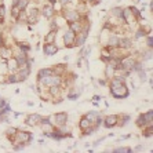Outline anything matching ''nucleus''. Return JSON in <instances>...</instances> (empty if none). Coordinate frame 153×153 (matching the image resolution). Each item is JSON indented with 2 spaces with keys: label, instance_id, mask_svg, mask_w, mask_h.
Segmentation results:
<instances>
[{
  "label": "nucleus",
  "instance_id": "a211bd4d",
  "mask_svg": "<svg viewBox=\"0 0 153 153\" xmlns=\"http://www.w3.org/2000/svg\"><path fill=\"white\" fill-rule=\"evenodd\" d=\"M88 126H90V121H88V119H87V117H84V119H81V121H80V127H81V128H87Z\"/></svg>",
  "mask_w": 153,
  "mask_h": 153
},
{
  "label": "nucleus",
  "instance_id": "2f4dec72",
  "mask_svg": "<svg viewBox=\"0 0 153 153\" xmlns=\"http://www.w3.org/2000/svg\"><path fill=\"white\" fill-rule=\"evenodd\" d=\"M142 35H145V33H142V32H141V30H139V32H138V35H137V37H141V36H142Z\"/></svg>",
  "mask_w": 153,
  "mask_h": 153
},
{
  "label": "nucleus",
  "instance_id": "39448f33",
  "mask_svg": "<svg viewBox=\"0 0 153 153\" xmlns=\"http://www.w3.org/2000/svg\"><path fill=\"white\" fill-rule=\"evenodd\" d=\"M18 138L22 144H26V142H29L30 139H32V135L26 131H21V132H18Z\"/></svg>",
  "mask_w": 153,
  "mask_h": 153
},
{
  "label": "nucleus",
  "instance_id": "ddd939ff",
  "mask_svg": "<svg viewBox=\"0 0 153 153\" xmlns=\"http://www.w3.org/2000/svg\"><path fill=\"white\" fill-rule=\"evenodd\" d=\"M152 116H153V112H152V110H149V112H148V113H145V114H144L145 123H149V124H152Z\"/></svg>",
  "mask_w": 153,
  "mask_h": 153
},
{
  "label": "nucleus",
  "instance_id": "1a4fd4ad",
  "mask_svg": "<svg viewBox=\"0 0 153 153\" xmlns=\"http://www.w3.org/2000/svg\"><path fill=\"white\" fill-rule=\"evenodd\" d=\"M65 18L69 19L70 22H73V21H77L79 15H77V12H76V11H66L65 12Z\"/></svg>",
  "mask_w": 153,
  "mask_h": 153
},
{
  "label": "nucleus",
  "instance_id": "9b49d317",
  "mask_svg": "<svg viewBox=\"0 0 153 153\" xmlns=\"http://www.w3.org/2000/svg\"><path fill=\"white\" fill-rule=\"evenodd\" d=\"M117 46H120V47H124V48H128L130 46H131V42H130L128 39H119V44Z\"/></svg>",
  "mask_w": 153,
  "mask_h": 153
},
{
  "label": "nucleus",
  "instance_id": "7ed1b4c3",
  "mask_svg": "<svg viewBox=\"0 0 153 153\" xmlns=\"http://www.w3.org/2000/svg\"><path fill=\"white\" fill-rule=\"evenodd\" d=\"M57 51H58V47H57L55 44H52V43H47V44L44 46V52H46V55H54Z\"/></svg>",
  "mask_w": 153,
  "mask_h": 153
},
{
  "label": "nucleus",
  "instance_id": "f03ea898",
  "mask_svg": "<svg viewBox=\"0 0 153 153\" xmlns=\"http://www.w3.org/2000/svg\"><path fill=\"white\" fill-rule=\"evenodd\" d=\"M40 81L44 84H48V86H58L61 83V79L58 76L48 75V76H44V77H40Z\"/></svg>",
  "mask_w": 153,
  "mask_h": 153
},
{
  "label": "nucleus",
  "instance_id": "6ab92c4d",
  "mask_svg": "<svg viewBox=\"0 0 153 153\" xmlns=\"http://www.w3.org/2000/svg\"><path fill=\"white\" fill-rule=\"evenodd\" d=\"M55 36H57V33H55L54 30H52V32H50V35H48V36L46 37V42H47V43H51L52 40L55 39Z\"/></svg>",
  "mask_w": 153,
  "mask_h": 153
},
{
  "label": "nucleus",
  "instance_id": "a878e982",
  "mask_svg": "<svg viewBox=\"0 0 153 153\" xmlns=\"http://www.w3.org/2000/svg\"><path fill=\"white\" fill-rule=\"evenodd\" d=\"M19 47H21V48H22V50H24V51H28V50H29V48H30L29 46L26 44V43H24V44H21V46H19Z\"/></svg>",
  "mask_w": 153,
  "mask_h": 153
},
{
  "label": "nucleus",
  "instance_id": "dca6fc26",
  "mask_svg": "<svg viewBox=\"0 0 153 153\" xmlns=\"http://www.w3.org/2000/svg\"><path fill=\"white\" fill-rule=\"evenodd\" d=\"M48 75H52V70L51 69H42L39 72V77H44V76H48Z\"/></svg>",
  "mask_w": 153,
  "mask_h": 153
},
{
  "label": "nucleus",
  "instance_id": "b1692460",
  "mask_svg": "<svg viewBox=\"0 0 153 153\" xmlns=\"http://www.w3.org/2000/svg\"><path fill=\"white\" fill-rule=\"evenodd\" d=\"M90 50H91L90 47H86V48L83 50V52H81V55H83V57H87V55L90 54Z\"/></svg>",
  "mask_w": 153,
  "mask_h": 153
},
{
  "label": "nucleus",
  "instance_id": "bb28decb",
  "mask_svg": "<svg viewBox=\"0 0 153 153\" xmlns=\"http://www.w3.org/2000/svg\"><path fill=\"white\" fill-rule=\"evenodd\" d=\"M18 7H14V10H12V15H14V17H17V15H18Z\"/></svg>",
  "mask_w": 153,
  "mask_h": 153
},
{
  "label": "nucleus",
  "instance_id": "4be33fe9",
  "mask_svg": "<svg viewBox=\"0 0 153 153\" xmlns=\"http://www.w3.org/2000/svg\"><path fill=\"white\" fill-rule=\"evenodd\" d=\"M113 14H114V15H117V17H120V18H121L123 10H120V8H113Z\"/></svg>",
  "mask_w": 153,
  "mask_h": 153
},
{
  "label": "nucleus",
  "instance_id": "0eeeda50",
  "mask_svg": "<svg viewBox=\"0 0 153 153\" xmlns=\"http://www.w3.org/2000/svg\"><path fill=\"white\" fill-rule=\"evenodd\" d=\"M117 124V116L112 114V116H108L105 119V127H113Z\"/></svg>",
  "mask_w": 153,
  "mask_h": 153
},
{
  "label": "nucleus",
  "instance_id": "412c9836",
  "mask_svg": "<svg viewBox=\"0 0 153 153\" xmlns=\"http://www.w3.org/2000/svg\"><path fill=\"white\" fill-rule=\"evenodd\" d=\"M17 3H18V8H25L28 4V0H18Z\"/></svg>",
  "mask_w": 153,
  "mask_h": 153
},
{
  "label": "nucleus",
  "instance_id": "f3484780",
  "mask_svg": "<svg viewBox=\"0 0 153 153\" xmlns=\"http://www.w3.org/2000/svg\"><path fill=\"white\" fill-rule=\"evenodd\" d=\"M117 44H119V37H116V36L109 37V47L110 46H117Z\"/></svg>",
  "mask_w": 153,
  "mask_h": 153
},
{
  "label": "nucleus",
  "instance_id": "473e14b6",
  "mask_svg": "<svg viewBox=\"0 0 153 153\" xmlns=\"http://www.w3.org/2000/svg\"><path fill=\"white\" fill-rule=\"evenodd\" d=\"M142 149H144V148H142V146H138V148H137V149H135V150H137V152H139V150H142Z\"/></svg>",
  "mask_w": 153,
  "mask_h": 153
},
{
  "label": "nucleus",
  "instance_id": "4468645a",
  "mask_svg": "<svg viewBox=\"0 0 153 153\" xmlns=\"http://www.w3.org/2000/svg\"><path fill=\"white\" fill-rule=\"evenodd\" d=\"M0 52H1V57L3 58H10L11 57V50H8V48H1Z\"/></svg>",
  "mask_w": 153,
  "mask_h": 153
},
{
  "label": "nucleus",
  "instance_id": "f8f14e48",
  "mask_svg": "<svg viewBox=\"0 0 153 153\" xmlns=\"http://www.w3.org/2000/svg\"><path fill=\"white\" fill-rule=\"evenodd\" d=\"M18 61H17V58H11V59L8 61V68L10 69H17L18 68Z\"/></svg>",
  "mask_w": 153,
  "mask_h": 153
},
{
  "label": "nucleus",
  "instance_id": "9d476101",
  "mask_svg": "<svg viewBox=\"0 0 153 153\" xmlns=\"http://www.w3.org/2000/svg\"><path fill=\"white\" fill-rule=\"evenodd\" d=\"M86 37H87V30H83V32L80 33V36L76 39V44H77V46H83L84 42H86Z\"/></svg>",
  "mask_w": 153,
  "mask_h": 153
},
{
  "label": "nucleus",
  "instance_id": "6e6552de",
  "mask_svg": "<svg viewBox=\"0 0 153 153\" xmlns=\"http://www.w3.org/2000/svg\"><path fill=\"white\" fill-rule=\"evenodd\" d=\"M42 120V117L39 116V114H32V116H29L26 119V123L29 124V126H35V124H37V121Z\"/></svg>",
  "mask_w": 153,
  "mask_h": 153
},
{
  "label": "nucleus",
  "instance_id": "c756f323",
  "mask_svg": "<svg viewBox=\"0 0 153 153\" xmlns=\"http://www.w3.org/2000/svg\"><path fill=\"white\" fill-rule=\"evenodd\" d=\"M0 15H1V17L4 15V7H3V6L0 7Z\"/></svg>",
  "mask_w": 153,
  "mask_h": 153
},
{
  "label": "nucleus",
  "instance_id": "5701e85b",
  "mask_svg": "<svg viewBox=\"0 0 153 153\" xmlns=\"http://www.w3.org/2000/svg\"><path fill=\"white\" fill-rule=\"evenodd\" d=\"M18 80H19V79H18V76H14V75H12V76H10V77H8V81H10V83H17Z\"/></svg>",
  "mask_w": 153,
  "mask_h": 153
},
{
  "label": "nucleus",
  "instance_id": "2eb2a0df",
  "mask_svg": "<svg viewBox=\"0 0 153 153\" xmlns=\"http://www.w3.org/2000/svg\"><path fill=\"white\" fill-rule=\"evenodd\" d=\"M43 14H44V17L50 18L51 15H52V8H51L50 6H46V7H44V11H43Z\"/></svg>",
  "mask_w": 153,
  "mask_h": 153
},
{
  "label": "nucleus",
  "instance_id": "cd10ccee",
  "mask_svg": "<svg viewBox=\"0 0 153 153\" xmlns=\"http://www.w3.org/2000/svg\"><path fill=\"white\" fill-rule=\"evenodd\" d=\"M8 134H15V132H17V128H14V127H12V128H8Z\"/></svg>",
  "mask_w": 153,
  "mask_h": 153
},
{
  "label": "nucleus",
  "instance_id": "393cba45",
  "mask_svg": "<svg viewBox=\"0 0 153 153\" xmlns=\"http://www.w3.org/2000/svg\"><path fill=\"white\" fill-rule=\"evenodd\" d=\"M70 28H72V30H79L80 29V26H79L77 24H75V22H70Z\"/></svg>",
  "mask_w": 153,
  "mask_h": 153
},
{
  "label": "nucleus",
  "instance_id": "c85d7f7f",
  "mask_svg": "<svg viewBox=\"0 0 153 153\" xmlns=\"http://www.w3.org/2000/svg\"><path fill=\"white\" fill-rule=\"evenodd\" d=\"M148 46H149V47H152V37H148Z\"/></svg>",
  "mask_w": 153,
  "mask_h": 153
},
{
  "label": "nucleus",
  "instance_id": "7c9ffc66",
  "mask_svg": "<svg viewBox=\"0 0 153 153\" xmlns=\"http://www.w3.org/2000/svg\"><path fill=\"white\" fill-rule=\"evenodd\" d=\"M69 1H70V0H61V3H62V4H66V3H69Z\"/></svg>",
  "mask_w": 153,
  "mask_h": 153
},
{
  "label": "nucleus",
  "instance_id": "aec40b11",
  "mask_svg": "<svg viewBox=\"0 0 153 153\" xmlns=\"http://www.w3.org/2000/svg\"><path fill=\"white\" fill-rule=\"evenodd\" d=\"M131 150L132 149H130V148H119V149H116L114 152H117V153H121V152L123 153H130Z\"/></svg>",
  "mask_w": 153,
  "mask_h": 153
},
{
  "label": "nucleus",
  "instance_id": "423d86ee",
  "mask_svg": "<svg viewBox=\"0 0 153 153\" xmlns=\"http://www.w3.org/2000/svg\"><path fill=\"white\" fill-rule=\"evenodd\" d=\"M54 119L57 120V124L62 126V124H65L66 120H68V114H66V113H57L54 116Z\"/></svg>",
  "mask_w": 153,
  "mask_h": 153
},
{
  "label": "nucleus",
  "instance_id": "f257e3e1",
  "mask_svg": "<svg viewBox=\"0 0 153 153\" xmlns=\"http://www.w3.org/2000/svg\"><path fill=\"white\" fill-rule=\"evenodd\" d=\"M112 94L116 98H126L128 95V90L124 86V83H119V84H112Z\"/></svg>",
  "mask_w": 153,
  "mask_h": 153
},
{
  "label": "nucleus",
  "instance_id": "20e7f679",
  "mask_svg": "<svg viewBox=\"0 0 153 153\" xmlns=\"http://www.w3.org/2000/svg\"><path fill=\"white\" fill-rule=\"evenodd\" d=\"M73 39H75V33H73V30H68V32L65 33V37H63V40H65V44L66 46H72L73 43Z\"/></svg>",
  "mask_w": 153,
  "mask_h": 153
}]
</instances>
